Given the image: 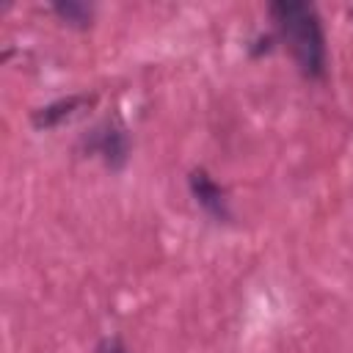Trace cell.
<instances>
[{"mask_svg": "<svg viewBox=\"0 0 353 353\" xmlns=\"http://www.w3.org/2000/svg\"><path fill=\"white\" fill-rule=\"evenodd\" d=\"M276 41L287 44L298 72L309 80H323L328 72V47L323 17L314 3L276 0L268 6Z\"/></svg>", "mask_w": 353, "mask_h": 353, "instance_id": "1", "label": "cell"}, {"mask_svg": "<svg viewBox=\"0 0 353 353\" xmlns=\"http://www.w3.org/2000/svg\"><path fill=\"white\" fill-rule=\"evenodd\" d=\"M50 8H52V14H58L66 25H74V28H88L91 19H94V6L80 3V0H55Z\"/></svg>", "mask_w": 353, "mask_h": 353, "instance_id": "5", "label": "cell"}, {"mask_svg": "<svg viewBox=\"0 0 353 353\" xmlns=\"http://www.w3.org/2000/svg\"><path fill=\"white\" fill-rule=\"evenodd\" d=\"M80 149L91 157H99L108 168L119 171L130 157V130L119 116H108L83 135Z\"/></svg>", "mask_w": 353, "mask_h": 353, "instance_id": "2", "label": "cell"}, {"mask_svg": "<svg viewBox=\"0 0 353 353\" xmlns=\"http://www.w3.org/2000/svg\"><path fill=\"white\" fill-rule=\"evenodd\" d=\"M94 353H130V347L119 336H105V339H99V345L94 347Z\"/></svg>", "mask_w": 353, "mask_h": 353, "instance_id": "6", "label": "cell"}, {"mask_svg": "<svg viewBox=\"0 0 353 353\" xmlns=\"http://www.w3.org/2000/svg\"><path fill=\"white\" fill-rule=\"evenodd\" d=\"M188 188H190V196L196 199V204L212 218V221H232V210H229V193L223 185H218L207 168H193L188 174Z\"/></svg>", "mask_w": 353, "mask_h": 353, "instance_id": "3", "label": "cell"}, {"mask_svg": "<svg viewBox=\"0 0 353 353\" xmlns=\"http://www.w3.org/2000/svg\"><path fill=\"white\" fill-rule=\"evenodd\" d=\"M88 102H94V97H88V94H69V97H61V99H52V102L36 108L30 113V121H33L36 130H52V127L66 121L72 113H77Z\"/></svg>", "mask_w": 353, "mask_h": 353, "instance_id": "4", "label": "cell"}]
</instances>
